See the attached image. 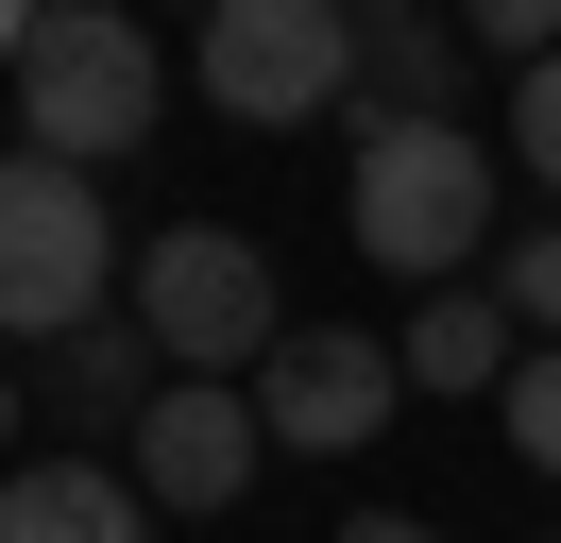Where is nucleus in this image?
I'll return each mask as SVG.
<instances>
[{"mask_svg": "<svg viewBox=\"0 0 561 543\" xmlns=\"http://www.w3.org/2000/svg\"><path fill=\"white\" fill-rule=\"evenodd\" d=\"M357 51H375V18H357V0H221L205 18V102L221 119H323V102H357Z\"/></svg>", "mask_w": 561, "mask_h": 543, "instance_id": "20e7f679", "label": "nucleus"}, {"mask_svg": "<svg viewBox=\"0 0 561 543\" xmlns=\"http://www.w3.org/2000/svg\"><path fill=\"white\" fill-rule=\"evenodd\" d=\"M0 543H153V475L137 459H18Z\"/></svg>", "mask_w": 561, "mask_h": 543, "instance_id": "1a4fd4ad", "label": "nucleus"}, {"mask_svg": "<svg viewBox=\"0 0 561 543\" xmlns=\"http://www.w3.org/2000/svg\"><path fill=\"white\" fill-rule=\"evenodd\" d=\"M357 255L409 272V289H459L493 238V136L477 119H425V102H357V187H341Z\"/></svg>", "mask_w": 561, "mask_h": 543, "instance_id": "f257e3e1", "label": "nucleus"}, {"mask_svg": "<svg viewBox=\"0 0 561 543\" xmlns=\"http://www.w3.org/2000/svg\"><path fill=\"white\" fill-rule=\"evenodd\" d=\"M459 34H477L493 68H527V51H561V0H459Z\"/></svg>", "mask_w": 561, "mask_h": 543, "instance_id": "4468645a", "label": "nucleus"}, {"mask_svg": "<svg viewBox=\"0 0 561 543\" xmlns=\"http://www.w3.org/2000/svg\"><path fill=\"white\" fill-rule=\"evenodd\" d=\"M153 391H171V339L137 323V289H119L103 323H69V339H18V407H35V425H137Z\"/></svg>", "mask_w": 561, "mask_h": 543, "instance_id": "6e6552de", "label": "nucleus"}, {"mask_svg": "<svg viewBox=\"0 0 561 543\" xmlns=\"http://www.w3.org/2000/svg\"><path fill=\"white\" fill-rule=\"evenodd\" d=\"M511 323H527V339H561V221H545V238H511Z\"/></svg>", "mask_w": 561, "mask_h": 543, "instance_id": "2eb2a0df", "label": "nucleus"}, {"mask_svg": "<svg viewBox=\"0 0 561 543\" xmlns=\"http://www.w3.org/2000/svg\"><path fill=\"white\" fill-rule=\"evenodd\" d=\"M137 323L171 339V373H255L289 339V305H273V255L255 238L171 221V238H137Z\"/></svg>", "mask_w": 561, "mask_h": 543, "instance_id": "39448f33", "label": "nucleus"}, {"mask_svg": "<svg viewBox=\"0 0 561 543\" xmlns=\"http://www.w3.org/2000/svg\"><path fill=\"white\" fill-rule=\"evenodd\" d=\"M357 18H425V0H357Z\"/></svg>", "mask_w": 561, "mask_h": 543, "instance_id": "f3484780", "label": "nucleus"}, {"mask_svg": "<svg viewBox=\"0 0 561 543\" xmlns=\"http://www.w3.org/2000/svg\"><path fill=\"white\" fill-rule=\"evenodd\" d=\"M459 85H477V34H459V18H375L357 102H425V119H459Z\"/></svg>", "mask_w": 561, "mask_h": 543, "instance_id": "9b49d317", "label": "nucleus"}, {"mask_svg": "<svg viewBox=\"0 0 561 543\" xmlns=\"http://www.w3.org/2000/svg\"><path fill=\"white\" fill-rule=\"evenodd\" d=\"M0 51H18V153H85V170H119V153L153 136V102H171L153 34L103 18V0H18V18H0Z\"/></svg>", "mask_w": 561, "mask_h": 543, "instance_id": "f03ea898", "label": "nucleus"}, {"mask_svg": "<svg viewBox=\"0 0 561 543\" xmlns=\"http://www.w3.org/2000/svg\"><path fill=\"white\" fill-rule=\"evenodd\" d=\"M255 407H273L289 459H357V441L409 407V339H375V323H289L273 357H255Z\"/></svg>", "mask_w": 561, "mask_h": 543, "instance_id": "0eeeda50", "label": "nucleus"}, {"mask_svg": "<svg viewBox=\"0 0 561 543\" xmlns=\"http://www.w3.org/2000/svg\"><path fill=\"white\" fill-rule=\"evenodd\" d=\"M171 18H221V0H171Z\"/></svg>", "mask_w": 561, "mask_h": 543, "instance_id": "a211bd4d", "label": "nucleus"}, {"mask_svg": "<svg viewBox=\"0 0 561 543\" xmlns=\"http://www.w3.org/2000/svg\"><path fill=\"white\" fill-rule=\"evenodd\" d=\"M511 170H545V187H561V51L511 68Z\"/></svg>", "mask_w": 561, "mask_h": 543, "instance_id": "ddd939ff", "label": "nucleus"}, {"mask_svg": "<svg viewBox=\"0 0 561 543\" xmlns=\"http://www.w3.org/2000/svg\"><path fill=\"white\" fill-rule=\"evenodd\" d=\"M511 459L561 475V339H545V357H511Z\"/></svg>", "mask_w": 561, "mask_h": 543, "instance_id": "f8f14e48", "label": "nucleus"}, {"mask_svg": "<svg viewBox=\"0 0 561 543\" xmlns=\"http://www.w3.org/2000/svg\"><path fill=\"white\" fill-rule=\"evenodd\" d=\"M119 459L153 475V509H187V527H221V509H239L255 475L289 459V441H273V407H255L239 373H171V391H153L137 425H119Z\"/></svg>", "mask_w": 561, "mask_h": 543, "instance_id": "423d86ee", "label": "nucleus"}, {"mask_svg": "<svg viewBox=\"0 0 561 543\" xmlns=\"http://www.w3.org/2000/svg\"><path fill=\"white\" fill-rule=\"evenodd\" d=\"M119 289H137V255H119V221H103V170L85 153H18L0 170V323L69 339V323H103Z\"/></svg>", "mask_w": 561, "mask_h": 543, "instance_id": "7ed1b4c3", "label": "nucleus"}, {"mask_svg": "<svg viewBox=\"0 0 561 543\" xmlns=\"http://www.w3.org/2000/svg\"><path fill=\"white\" fill-rule=\"evenodd\" d=\"M409 391H511V305L493 289H425L409 305Z\"/></svg>", "mask_w": 561, "mask_h": 543, "instance_id": "9d476101", "label": "nucleus"}, {"mask_svg": "<svg viewBox=\"0 0 561 543\" xmlns=\"http://www.w3.org/2000/svg\"><path fill=\"white\" fill-rule=\"evenodd\" d=\"M341 543H425V527H409V509H357V527H341Z\"/></svg>", "mask_w": 561, "mask_h": 543, "instance_id": "dca6fc26", "label": "nucleus"}]
</instances>
